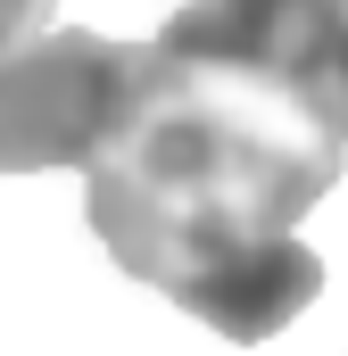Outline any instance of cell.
I'll return each mask as SVG.
<instances>
[{
  "instance_id": "cell-4",
  "label": "cell",
  "mask_w": 348,
  "mask_h": 356,
  "mask_svg": "<svg viewBox=\"0 0 348 356\" xmlns=\"http://www.w3.org/2000/svg\"><path fill=\"white\" fill-rule=\"evenodd\" d=\"M50 8L58 0H0V58H17L25 42H42L50 33Z\"/></svg>"
},
{
  "instance_id": "cell-2",
  "label": "cell",
  "mask_w": 348,
  "mask_h": 356,
  "mask_svg": "<svg viewBox=\"0 0 348 356\" xmlns=\"http://www.w3.org/2000/svg\"><path fill=\"white\" fill-rule=\"evenodd\" d=\"M150 83V42H108L84 25H58L0 58V175H50L84 166L116 141L133 99Z\"/></svg>"
},
{
  "instance_id": "cell-3",
  "label": "cell",
  "mask_w": 348,
  "mask_h": 356,
  "mask_svg": "<svg viewBox=\"0 0 348 356\" xmlns=\"http://www.w3.org/2000/svg\"><path fill=\"white\" fill-rule=\"evenodd\" d=\"M340 42H348V0H191L158 33L166 58L265 75V83L299 91L315 116H324L332 67H340Z\"/></svg>"
},
{
  "instance_id": "cell-1",
  "label": "cell",
  "mask_w": 348,
  "mask_h": 356,
  "mask_svg": "<svg viewBox=\"0 0 348 356\" xmlns=\"http://www.w3.org/2000/svg\"><path fill=\"white\" fill-rule=\"evenodd\" d=\"M340 166L348 141L299 91L241 67L166 58L150 42V83L116 141L91 158L84 216L133 282L182 307L232 266L299 241Z\"/></svg>"
},
{
  "instance_id": "cell-5",
  "label": "cell",
  "mask_w": 348,
  "mask_h": 356,
  "mask_svg": "<svg viewBox=\"0 0 348 356\" xmlns=\"http://www.w3.org/2000/svg\"><path fill=\"white\" fill-rule=\"evenodd\" d=\"M324 124L348 141V42H340V67H332V83H324Z\"/></svg>"
}]
</instances>
